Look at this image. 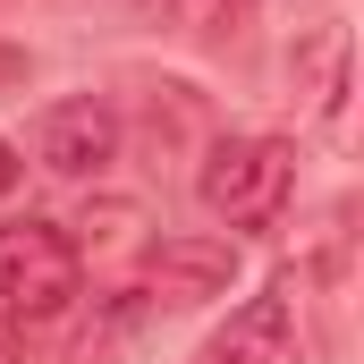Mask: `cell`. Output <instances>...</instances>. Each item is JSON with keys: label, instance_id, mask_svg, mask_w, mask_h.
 <instances>
[{"label": "cell", "instance_id": "1", "mask_svg": "<svg viewBox=\"0 0 364 364\" xmlns=\"http://www.w3.org/2000/svg\"><path fill=\"white\" fill-rule=\"evenodd\" d=\"M195 195L229 229H272L288 212V195H296V144H279V136H229V144L203 153Z\"/></svg>", "mask_w": 364, "mask_h": 364}, {"label": "cell", "instance_id": "2", "mask_svg": "<svg viewBox=\"0 0 364 364\" xmlns=\"http://www.w3.org/2000/svg\"><path fill=\"white\" fill-rule=\"evenodd\" d=\"M85 288V255L60 220H0V314L51 322Z\"/></svg>", "mask_w": 364, "mask_h": 364}, {"label": "cell", "instance_id": "3", "mask_svg": "<svg viewBox=\"0 0 364 364\" xmlns=\"http://www.w3.org/2000/svg\"><path fill=\"white\" fill-rule=\"evenodd\" d=\"M34 153H43V170L51 178H102L110 161H119V110L110 102H51L43 110V127H34Z\"/></svg>", "mask_w": 364, "mask_h": 364}, {"label": "cell", "instance_id": "4", "mask_svg": "<svg viewBox=\"0 0 364 364\" xmlns=\"http://www.w3.org/2000/svg\"><path fill=\"white\" fill-rule=\"evenodd\" d=\"M229 279H237L229 237H153L144 246V288L161 305H212V296H229Z\"/></svg>", "mask_w": 364, "mask_h": 364}, {"label": "cell", "instance_id": "5", "mask_svg": "<svg viewBox=\"0 0 364 364\" xmlns=\"http://www.w3.org/2000/svg\"><path fill=\"white\" fill-rule=\"evenodd\" d=\"M203 364H296V305H288V288L237 305L229 331L203 348Z\"/></svg>", "mask_w": 364, "mask_h": 364}, {"label": "cell", "instance_id": "6", "mask_svg": "<svg viewBox=\"0 0 364 364\" xmlns=\"http://www.w3.org/2000/svg\"><path fill=\"white\" fill-rule=\"evenodd\" d=\"M17 178H26V161H17V144L0 136V195H17Z\"/></svg>", "mask_w": 364, "mask_h": 364}, {"label": "cell", "instance_id": "7", "mask_svg": "<svg viewBox=\"0 0 364 364\" xmlns=\"http://www.w3.org/2000/svg\"><path fill=\"white\" fill-rule=\"evenodd\" d=\"M17 77H26V51H17V43H0V93L17 85Z\"/></svg>", "mask_w": 364, "mask_h": 364}, {"label": "cell", "instance_id": "8", "mask_svg": "<svg viewBox=\"0 0 364 364\" xmlns=\"http://www.w3.org/2000/svg\"><path fill=\"white\" fill-rule=\"evenodd\" d=\"M0 364H26V348H17V331H9V314H0Z\"/></svg>", "mask_w": 364, "mask_h": 364}]
</instances>
